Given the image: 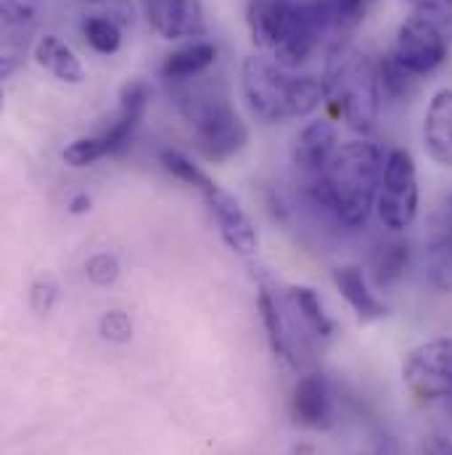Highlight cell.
Listing matches in <instances>:
<instances>
[{"mask_svg": "<svg viewBox=\"0 0 452 455\" xmlns=\"http://www.w3.org/2000/svg\"><path fill=\"white\" fill-rule=\"evenodd\" d=\"M384 164V151L370 140L339 143L329 164L313 178L310 196L339 226L357 230L378 202Z\"/></svg>", "mask_w": 452, "mask_h": 455, "instance_id": "6da1fadb", "label": "cell"}, {"mask_svg": "<svg viewBox=\"0 0 452 455\" xmlns=\"http://www.w3.org/2000/svg\"><path fill=\"white\" fill-rule=\"evenodd\" d=\"M246 24L251 40L283 69L302 67L329 35L318 0H249Z\"/></svg>", "mask_w": 452, "mask_h": 455, "instance_id": "7a4b0ae2", "label": "cell"}, {"mask_svg": "<svg viewBox=\"0 0 452 455\" xmlns=\"http://www.w3.org/2000/svg\"><path fill=\"white\" fill-rule=\"evenodd\" d=\"M241 91L249 112L267 124L283 122L289 116H307L326 101L323 80L313 75L294 77L289 69L262 56L243 59Z\"/></svg>", "mask_w": 452, "mask_h": 455, "instance_id": "3957f363", "label": "cell"}, {"mask_svg": "<svg viewBox=\"0 0 452 455\" xmlns=\"http://www.w3.org/2000/svg\"><path fill=\"white\" fill-rule=\"evenodd\" d=\"M323 91L331 112L354 132H370L381 109V85L376 64L352 45H337L329 56Z\"/></svg>", "mask_w": 452, "mask_h": 455, "instance_id": "277c9868", "label": "cell"}, {"mask_svg": "<svg viewBox=\"0 0 452 455\" xmlns=\"http://www.w3.org/2000/svg\"><path fill=\"white\" fill-rule=\"evenodd\" d=\"M175 99H178V109L191 124L194 143L204 159L227 162L246 146L249 130L243 119L218 91L204 88V85L180 88Z\"/></svg>", "mask_w": 452, "mask_h": 455, "instance_id": "5b68a950", "label": "cell"}, {"mask_svg": "<svg viewBox=\"0 0 452 455\" xmlns=\"http://www.w3.org/2000/svg\"><path fill=\"white\" fill-rule=\"evenodd\" d=\"M452 51V11H416L397 32L394 56L416 75L437 72Z\"/></svg>", "mask_w": 452, "mask_h": 455, "instance_id": "8992f818", "label": "cell"}, {"mask_svg": "<svg viewBox=\"0 0 452 455\" xmlns=\"http://www.w3.org/2000/svg\"><path fill=\"white\" fill-rule=\"evenodd\" d=\"M418 204H421V191H418L416 159L408 148H392L386 154L378 202H376L378 220L389 230H405L416 223Z\"/></svg>", "mask_w": 452, "mask_h": 455, "instance_id": "52a82bcc", "label": "cell"}, {"mask_svg": "<svg viewBox=\"0 0 452 455\" xmlns=\"http://www.w3.org/2000/svg\"><path fill=\"white\" fill-rule=\"evenodd\" d=\"M405 387L426 403H452V339L413 347L402 363Z\"/></svg>", "mask_w": 452, "mask_h": 455, "instance_id": "ba28073f", "label": "cell"}, {"mask_svg": "<svg viewBox=\"0 0 452 455\" xmlns=\"http://www.w3.org/2000/svg\"><path fill=\"white\" fill-rule=\"evenodd\" d=\"M257 305H259V313H262L267 339L273 344V352L281 360H286L291 365H299V349L305 347L310 334L305 331V326L294 315V310H291V305L286 299V291L278 294L273 286L262 283Z\"/></svg>", "mask_w": 452, "mask_h": 455, "instance_id": "9c48e42d", "label": "cell"}, {"mask_svg": "<svg viewBox=\"0 0 452 455\" xmlns=\"http://www.w3.org/2000/svg\"><path fill=\"white\" fill-rule=\"evenodd\" d=\"M210 207V212L215 215L218 228H220V235L227 246L235 251V254H254L257 251V230L251 226L249 215L243 212V207L238 204L235 196H230L226 188H220L215 180H210L202 191H199Z\"/></svg>", "mask_w": 452, "mask_h": 455, "instance_id": "30bf717a", "label": "cell"}, {"mask_svg": "<svg viewBox=\"0 0 452 455\" xmlns=\"http://www.w3.org/2000/svg\"><path fill=\"white\" fill-rule=\"evenodd\" d=\"M143 13L164 40H188L207 32L202 0H143Z\"/></svg>", "mask_w": 452, "mask_h": 455, "instance_id": "8fae6325", "label": "cell"}, {"mask_svg": "<svg viewBox=\"0 0 452 455\" xmlns=\"http://www.w3.org/2000/svg\"><path fill=\"white\" fill-rule=\"evenodd\" d=\"M291 413H294V421L307 429L326 432L334 427L337 403H334V387L326 373L315 371L299 379V384L294 387V397H291Z\"/></svg>", "mask_w": 452, "mask_h": 455, "instance_id": "7c38bea8", "label": "cell"}, {"mask_svg": "<svg viewBox=\"0 0 452 455\" xmlns=\"http://www.w3.org/2000/svg\"><path fill=\"white\" fill-rule=\"evenodd\" d=\"M148 101H151V91H148V85L143 80H132L119 91V109H116L114 122L104 132L93 135L101 156L116 154L130 143V135L135 132L138 122L143 119Z\"/></svg>", "mask_w": 452, "mask_h": 455, "instance_id": "4fadbf2b", "label": "cell"}, {"mask_svg": "<svg viewBox=\"0 0 452 455\" xmlns=\"http://www.w3.org/2000/svg\"><path fill=\"white\" fill-rule=\"evenodd\" d=\"M337 148H339L337 124H331L329 119H318V122H310L307 127L299 130V135L294 138L291 156L302 172L315 178L329 164V159L334 156Z\"/></svg>", "mask_w": 452, "mask_h": 455, "instance_id": "5bb4252c", "label": "cell"}, {"mask_svg": "<svg viewBox=\"0 0 452 455\" xmlns=\"http://www.w3.org/2000/svg\"><path fill=\"white\" fill-rule=\"evenodd\" d=\"M424 148L429 159L452 170V88H442L432 96L424 116Z\"/></svg>", "mask_w": 452, "mask_h": 455, "instance_id": "9a60e30c", "label": "cell"}, {"mask_svg": "<svg viewBox=\"0 0 452 455\" xmlns=\"http://www.w3.org/2000/svg\"><path fill=\"white\" fill-rule=\"evenodd\" d=\"M334 283L341 291V297L349 302V307L354 310V315L362 321V323H370V321H378L389 313V307L376 297V291L370 289L362 267L357 265H341L334 270Z\"/></svg>", "mask_w": 452, "mask_h": 455, "instance_id": "2e32d148", "label": "cell"}, {"mask_svg": "<svg viewBox=\"0 0 452 455\" xmlns=\"http://www.w3.org/2000/svg\"><path fill=\"white\" fill-rule=\"evenodd\" d=\"M35 61L61 83L80 85L85 80V67L80 56L56 35H43L35 43Z\"/></svg>", "mask_w": 452, "mask_h": 455, "instance_id": "e0dca14e", "label": "cell"}, {"mask_svg": "<svg viewBox=\"0 0 452 455\" xmlns=\"http://www.w3.org/2000/svg\"><path fill=\"white\" fill-rule=\"evenodd\" d=\"M218 59V48L207 40H194L178 51H172L162 64V77L167 83H188L207 72Z\"/></svg>", "mask_w": 452, "mask_h": 455, "instance_id": "ac0fdd59", "label": "cell"}, {"mask_svg": "<svg viewBox=\"0 0 452 455\" xmlns=\"http://www.w3.org/2000/svg\"><path fill=\"white\" fill-rule=\"evenodd\" d=\"M286 299L294 310V315L299 318V323L305 326V331L315 339H329L334 334V321L323 307L321 294L313 286H289L286 289Z\"/></svg>", "mask_w": 452, "mask_h": 455, "instance_id": "d6986e66", "label": "cell"}, {"mask_svg": "<svg viewBox=\"0 0 452 455\" xmlns=\"http://www.w3.org/2000/svg\"><path fill=\"white\" fill-rule=\"evenodd\" d=\"M410 265V246L405 241H386L370 254V275L376 289H392L400 283Z\"/></svg>", "mask_w": 452, "mask_h": 455, "instance_id": "ffe728a7", "label": "cell"}, {"mask_svg": "<svg viewBox=\"0 0 452 455\" xmlns=\"http://www.w3.org/2000/svg\"><path fill=\"white\" fill-rule=\"evenodd\" d=\"M426 275L437 291L452 294V226L432 233L426 243Z\"/></svg>", "mask_w": 452, "mask_h": 455, "instance_id": "44dd1931", "label": "cell"}, {"mask_svg": "<svg viewBox=\"0 0 452 455\" xmlns=\"http://www.w3.org/2000/svg\"><path fill=\"white\" fill-rule=\"evenodd\" d=\"M378 69V85H381V99L389 101H405L410 99V93L416 91V75L392 53H384L381 61L376 64Z\"/></svg>", "mask_w": 452, "mask_h": 455, "instance_id": "7402d4cb", "label": "cell"}, {"mask_svg": "<svg viewBox=\"0 0 452 455\" xmlns=\"http://www.w3.org/2000/svg\"><path fill=\"white\" fill-rule=\"evenodd\" d=\"M378 0H318V8L331 35V32H349L360 27Z\"/></svg>", "mask_w": 452, "mask_h": 455, "instance_id": "603a6c76", "label": "cell"}, {"mask_svg": "<svg viewBox=\"0 0 452 455\" xmlns=\"http://www.w3.org/2000/svg\"><path fill=\"white\" fill-rule=\"evenodd\" d=\"M83 32H85V40L91 43V48H96L99 53H116L122 45L119 24L107 16H88L83 21Z\"/></svg>", "mask_w": 452, "mask_h": 455, "instance_id": "cb8c5ba5", "label": "cell"}, {"mask_svg": "<svg viewBox=\"0 0 452 455\" xmlns=\"http://www.w3.org/2000/svg\"><path fill=\"white\" fill-rule=\"evenodd\" d=\"M162 164H164V170L172 175V178H178V180H183V183H188L191 188H196V191H202L212 178L207 175V172H202L186 154H180V151H175V148H164L162 151Z\"/></svg>", "mask_w": 452, "mask_h": 455, "instance_id": "d4e9b609", "label": "cell"}, {"mask_svg": "<svg viewBox=\"0 0 452 455\" xmlns=\"http://www.w3.org/2000/svg\"><path fill=\"white\" fill-rule=\"evenodd\" d=\"M37 8H40V0H0V11H3V21L8 32L29 29L37 19Z\"/></svg>", "mask_w": 452, "mask_h": 455, "instance_id": "484cf974", "label": "cell"}, {"mask_svg": "<svg viewBox=\"0 0 452 455\" xmlns=\"http://www.w3.org/2000/svg\"><path fill=\"white\" fill-rule=\"evenodd\" d=\"M85 273H88L91 283H96V286H112L114 281L119 278V259L114 254H109V251L93 254L85 262Z\"/></svg>", "mask_w": 452, "mask_h": 455, "instance_id": "4316f807", "label": "cell"}, {"mask_svg": "<svg viewBox=\"0 0 452 455\" xmlns=\"http://www.w3.org/2000/svg\"><path fill=\"white\" fill-rule=\"evenodd\" d=\"M99 331L107 341H114V344H127L132 339V321L127 313L122 310H109L101 315V323H99Z\"/></svg>", "mask_w": 452, "mask_h": 455, "instance_id": "83f0119b", "label": "cell"}, {"mask_svg": "<svg viewBox=\"0 0 452 455\" xmlns=\"http://www.w3.org/2000/svg\"><path fill=\"white\" fill-rule=\"evenodd\" d=\"M99 159H104V156H101V151H99L93 135L77 138L75 143H69V146L64 148V162L72 164V167H91V164H96Z\"/></svg>", "mask_w": 452, "mask_h": 455, "instance_id": "f1b7e54d", "label": "cell"}, {"mask_svg": "<svg viewBox=\"0 0 452 455\" xmlns=\"http://www.w3.org/2000/svg\"><path fill=\"white\" fill-rule=\"evenodd\" d=\"M59 299V286L51 281V278H40L32 283V291H29V302H32V310L35 313H51L53 305Z\"/></svg>", "mask_w": 452, "mask_h": 455, "instance_id": "f546056e", "label": "cell"}, {"mask_svg": "<svg viewBox=\"0 0 452 455\" xmlns=\"http://www.w3.org/2000/svg\"><path fill=\"white\" fill-rule=\"evenodd\" d=\"M80 3L96 8L99 13H93V16H107V19H114L116 24L132 21V3L130 0H80Z\"/></svg>", "mask_w": 452, "mask_h": 455, "instance_id": "4dcf8cb0", "label": "cell"}, {"mask_svg": "<svg viewBox=\"0 0 452 455\" xmlns=\"http://www.w3.org/2000/svg\"><path fill=\"white\" fill-rule=\"evenodd\" d=\"M424 455H452V440L442 437V435L429 437L424 445Z\"/></svg>", "mask_w": 452, "mask_h": 455, "instance_id": "1f68e13d", "label": "cell"}, {"mask_svg": "<svg viewBox=\"0 0 452 455\" xmlns=\"http://www.w3.org/2000/svg\"><path fill=\"white\" fill-rule=\"evenodd\" d=\"M416 11H452V0H408Z\"/></svg>", "mask_w": 452, "mask_h": 455, "instance_id": "d6a6232c", "label": "cell"}, {"mask_svg": "<svg viewBox=\"0 0 452 455\" xmlns=\"http://www.w3.org/2000/svg\"><path fill=\"white\" fill-rule=\"evenodd\" d=\"M91 204H93V202H91L88 194H77V196L69 202V212H72V215H85V212L91 210Z\"/></svg>", "mask_w": 452, "mask_h": 455, "instance_id": "836d02e7", "label": "cell"}]
</instances>
